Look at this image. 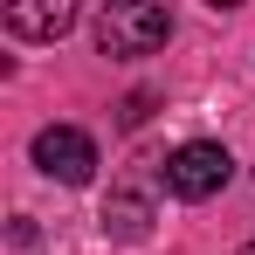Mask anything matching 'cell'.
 I'll return each instance as SVG.
<instances>
[{
    "instance_id": "1",
    "label": "cell",
    "mask_w": 255,
    "mask_h": 255,
    "mask_svg": "<svg viewBox=\"0 0 255 255\" xmlns=\"http://www.w3.org/2000/svg\"><path fill=\"white\" fill-rule=\"evenodd\" d=\"M172 35V14L159 0H118L97 14V48L104 55H152V48Z\"/></svg>"
},
{
    "instance_id": "2",
    "label": "cell",
    "mask_w": 255,
    "mask_h": 255,
    "mask_svg": "<svg viewBox=\"0 0 255 255\" xmlns=\"http://www.w3.org/2000/svg\"><path fill=\"white\" fill-rule=\"evenodd\" d=\"M35 166L62 186H90L97 179V138L76 125H42L35 131Z\"/></svg>"
},
{
    "instance_id": "3",
    "label": "cell",
    "mask_w": 255,
    "mask_h": 255,
    "mask_svg": "<svg viewBox=\"0 0 255 255\" xmlns=\"http://www.w3.org/2000/svg\"><path fill=\"white\" fill-rule=\"evenodd\" d=\"M228 172H235L228 145H207V138H193V145H179V152L166 159V186L179 193V200H214V193L228 186Z\"/></svg>"
},
{
    "instance_id": "4",
    "label": "cell",
    "mask_w": 255,
    "mask_h": 255,
    "mask_svg": "<svg viewBox=\"0 0 255 255\" xmlns=\"http://www.w3.org/2000/svg\"><path fill=\"white\" fill-rule=\"evenodd\" d=\"M0 28H7V35H28V42H55V35L76 28V7H69V0H14V7L0 14Z\"/></svg>"
},
{
    "instance_id": "5",
    "label": "cell",
    "mask_w": 255,
    "mask_h": 255,
    "mask_svg": "<svg viewBox=\"0 0 255 255\" xmlns=\"http://www.w3.org/2000/svg\"><path fill=\"white\" fill-rule=\"evenodd\" d=\"M104 228H111L118 242H145V235H152V207H145L138 193H111V200H104Z\"/></svg>"
},
{
    "instance_id": "6",
    "label": "cell",
    "mask_w": 255,
    "mask_h": 255,
    "mask_svg": "<svg viewBox=\"0 0 255 255\" xmlns=\"http://www.w3.org/2000/svg\"><path fill=\"white\" fill-rule=\"evenodd\" d=\"M242 255H255V235H249V249H242Z\"/></svg>"
}]
</instances>
